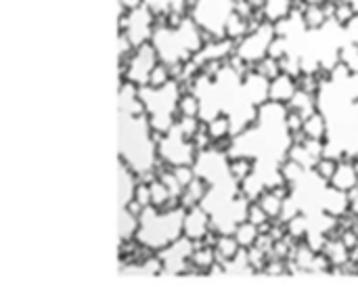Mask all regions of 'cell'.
I'll return each instance as SVG.
<instances>
[{
  "label": "cell",
  "mask_w": 358,
  "mask_h": 287,
  "mask_svg": "<svg viewBox=\"0 0 358 287\" xmlns=\"http://www.w3.org/2000/svg\"><path fill=\"white\" fill-rule=\"evenodd\" d=\"M206 42V31L197 25V21L191 15H187L176 27L168 25L166 21H157L151 36V44L155 46L159 61L166 65L191 61L203 48Z\"/></svg>",
  "instance_id": "obj_1"
},
{
  "label": "cell",
  "mask_w": 358,
  "mask_h": 287,
  "mask_svg": "<svg viewBox=\"0 0 358 287\" xmlns=\"http://www.w3.org/2000/svg\"><path fill=\"white\" fill-rule=\"evenodd\" d=\"M185 208L159 210L155 206H147L141 214V229L136 233V241L153 252H159L182 237Z\"/></svg>",
  "instance_id": "obj_2"
},
{
  "label": "cell",
  "mask_w": 358,
  "mask_h": 287,
  "mask_svg": "<svg viewBox=\"0 0 358 287\" xmlns=\"http://www.w3.org/2000/svg\"><path fill=\"white\" fill-rule=\"evenodd\" d=\"M138 94L147 107L149 124L155 132L166 134L178 122V101L182 97V86L178 80H170L166 86H138Z\"/></svg>",
  "instance_id": "obj_3"
},
{
  "label": "cell",
  "mask_w": 358,
  "mask_h": 287,
  "mask_svg": "<svg viewBox=\"0 0 358 287\" xmlns=\"http://www.w3.org/2000/svg\"><path fill=\"white\" fill-rule=\"evenodd\" d=\"M157 153L159 160L168 166H195V160L199 155V151L195 149L193 141L187 139L182 134V130L178 128V124H174L157 143Z\"/></svg>",
  "instance_id": "obj_4"
},
{
  "label": "cell",
  "mask_w": 358,
  "mask_h": 287,
  "mask_svg": "<svg viewBox=\"0 0 358 287\" xmlns=\"http://www.w3.org/2000/svg\"><path fill=\"white\" fill-rule=\"evenodd\" d=\"M117 27L120 31H124L128 36V40L132 42L134 48L151 42V36H153V29L157 25V17L143 4L134 10H128L124 17H117Z\"/></svg>",
  "instance_id": "obj_5"
},
{
  "label": "cell",
  "mask_w": 358,
  "mask_h": 287,
  "mask_svg": "<svg viewBox=\"0 0 358 287\" xmlns=\"http://www.w3.org/2000/svg\"><path fill=\"white\" fill-rule=\"evenodd\" d=\"M277 36L275 23L264 21L260 27H256L254 31H250L245 38H241L235 46V55L241 57L245 63H250L252 67L256 63H260L264 57H268V46L273 42V38Z\"/></svg>",
  "instance_id": "obj_6"
},
{
  "label": "cell",
  "mask_w": 358,
  "mask_h": 287,
  "mask_svg": "<svg viewBox=\"0 0 358 287\" xmlns=\"http://www.w3.org/2000/svg\"><path fill=\"white\" fill-rule=\"evenodd\" d=\"M159 63V55L155 50V46L151 42L134 48L128 65H126V76L124 80L126 82H132L136 86H147L149 84V76L153 71V67Z\"/></svg>",
  "instance_id": "obj_7"
},
{
  "label": "cell",
  "mask_w": 358,
  "mask_h": 287,
  "mask_svg": "<svg viewBox=\"0 0 358 287\" xmlns=\"http://www.w3.org/2000/svg\"><path fill=\"white\" fill-rule=\"evenodd\" d=\"M210 229H212V216L201 204L185 212V223H182L185 237H189L193 241H203V237Z\"/></svg>",
  "instance_id": "obj_8"
},
{
  "label": "cell",
  "mask_w": 358,
  "mask_h": 287,
  "mask_svg": "<svg viewBox=\"0 0 358 287\" xmlns=\"http://www.w3.org/2000/svg\"><path fill=\"white\" fill-rule=\"evenodd\" d=\"M243 86H245L248 99H250L256 107H260V105H264L266 101H271V97H268L271 80L264 78L262 74H258L256 69H252L248 76H243Z\"/></svg>",
  "instance_id": "obj_9"
},
{
  "label": "cell",
  "mask_w": 358,
  "mask_h": 287,
  "mask_svg": "<svg viewBox=\"0 0 358 287\" xmlns=\"http://www.w3.org/2000/svg\"><path fill=\"white\" fill-rule=\"evenodd\" d=\"M323 212H327L336 218L348 214L350 212V195L346 191H340L329 185L323 195Z\"/></svg>",
  "instance_id": "obj_10"
},
{
  "label": "cell",
  "mask_w": 358,
  "mask_h": 287,
  "mask_svg": "<svg viewBox=\"0 0 358 287\" xmlns=\"http://www.w3.org/2000/svg\"><path fill=\"white\" fill-rule=\"evenodd\" d=\"M296 92H298V80L296 78H292L287 74H281L275 80H271V90H268L271 101L287 105L294 99Z\"/></svg>",
  "instance_id": "obj_11"
},
{
  "label": "cell",
  "mask_w": 358,
  "mask_h": 287,
  "mask_svg": "<svg viewBox=\"0 0 358 287\" xmlns=\"http://www.w3.org/2000/svg\"><path fill=\"white\" fill-rule=\"evenodd\" d=\"M329 185L336 187V189H340V191H346V193L357 187L358 172L357 168H355V164H352V160H342L338 164V170H336L334 178L329 181Z\"/></svg>",
  "instance_id": "obj_12"
},
{
  "label": "cell",
  "mask_w": 358,
  "mask_h": 287,
  "mask_svg": "<svg viewBox=\"0 0 358 287\" xmlns=\"http://www.w3.org/2000/svg\"><path fill=\"white\" fill-rule=\"evenodd\" d=\"M296 10V0H266L262 6V15L271 23H279L287 19Z\"/></svg>",
  "instance_id": "obj_13"
},
{
  "label": "cell",
  "mask_w": 358,
  "mask_h": 287,
  "mask_svg": "<svg viewBox=\"0 0 358 287\" xmlns=\"http://www.w3.org/2000/svg\"><path fill=\"white\" fill-rule=\"evenodd\" d=\"M138 183H141V176L130 166L120 162V200H122V206H126L134 197Z\"/></svg>",
  "instance_id": "obj_14"
},
{
  "label": "cell",
  "mask_w": 358,
  "mask_h": 287,
  "mask_svg": "<svg viewBox=\"0 0 358 287\" xmlns=\"http://www.w3.org/2000/svg\"><path fill=\"white\" fill-rule=\"evenodd\" d=\"M214 248H216V260L222 262V265L233 260L239 254V250H241V246H239V241L235 239L233 233H220V237H218Z\"/></svg>",
  "instance_id": "obj_15"
},
{
  "label": "cell",
  "mask_w": 358,
  "mask_h": 287,
  "mask_svg": "<svg viewBox=\"0 0 358 287\" xmlns=\"http://www.w3.org/2000/svg\"><path fill=\"white\" fill-rule=\"evenodd\" d=\"M304 132H306L308 139H321V141H325V139H327V132H329L327 118L317 109L315 113H310V115L304 120Z\"/></svg>",
  "instance_id": "obj_16"
},
{
  "label": "cell",
  "mask_w": 358,
  "mask_h": 287,
  "mask_svg": "<svg viewBox=\"0 0 358 287\" xmlns=\"http://www.w3.org/2000/svg\"><path fill=\"white\" fill-rule=\"evenodd\" d=\"M250 34V19L239 15V13H231V17L227 19V25H224V36L239 42L241 38H245Z\"/></svg>",
  "instance_id": "obj_17"
},
{
  "label": "cell",
  "mask_w": 358,
  "mask_h": 287,
  "mask_svg": "<svg viewBox=\"0 0 358 287\" xmlns=\"http://www.w3.org/2000/svg\"><path fill=\"white\" fill-rule=\"evenodd\" d=\"M206 130L208 134L214 139V143L218 141H227V139H233V126H231V118L220 113L218 118L206 122Z\"/></svg>",
  "instance_id": "obj_18"
},
{
  "label": "cell",
  "mask_w": 358,
  "mask_h": 287,
  "mask_svg": "<svg viewBox=\"0 0 358 287\" xmlns=\"http://www.w3.org/2000/svg\"><path fill=\"white\" fill-rule=\"evenodd\" d=\"M138 229H141V218L134 216L128 208H122V214H120V241L136 239Z\"/></svg>",
  "instance_id": "obj_19"
},
{
  "label": "cell",
  "mask_w": 358,
  "mask_h": 287,
  "mask_svg": "<svg viewBox=\"0 0 358 287\" xmlns=\"http://www.w3.org/2000/svg\"><path fill=\"white\" fill-rule=\"evenodd\" d=\"M287 107H289V109H296V111H300L304 118H308L310 113H315V111L319 109V107H317V94H310V92L298 88V92H296L294 99L287 103Z\"/></svg>",
  "instance_id": "obj_20"
},
{
  "label": "cell",
  "mask_w": 358,
  "mask_h": 287,
  "mask_svg": "<svg viewBox=\"0 0 358 287\" xmlns=\"http://www.w3.org/2000/svg\"><path fill=\"white\" fill-rule=\"evenodd\" d=\"M254 170H256V162L252 160V158H233L231 162H229V172H231V176L241 185L248 176H252L254 174Z\"/></svg>",
  "instance_id": "obj_21"
},
{
  "label": "cell",
  "mask_w": 358,
  "mask_h": 287,
  "mask_svg": "<svg viewBox=\"0 0 358 287\" xmlns=\"http://www.w3.org/2000/svg\"><path fill=\"white\" fill-rule=\"evenodd\" d=\"M304 23L308 29H321L327 21H331L323 8V4H306V8L302 10Z\"/></svg>",
  "instance_id": "obj_22"
},
{
  "label": "cell",
  "mask_w": 358,
  "mask_h": 287,
  "mask_svg": "<svg viewBox=\"0 0 358 287\" xmlns=\"http://www.w3.org/2000/svg\"><path fill=\"white\" fill-rule=\"evenodd\" d=\"M323 252L329 256V260H331L334 267H344L350 260V250L344 246V241L340 237L338 239H329Z\"/></svg>",
  "instance_id": "obj_23"
},
{
  "label": "cell",
  "mask_w": 358,
  "mask_h": 287,
  "mask_svg": "<svg viewBox=\"0 0 358 287\" xmlns=\"http://www.w3.org/2000/svg\"><path fill=\"white\" fill-rule=\"evenodd\" d=\"M195 246H197V244H195ZM191 262H193L195 267H199V269L203 271V275H208V271L218 262V260H216V248H212V246H197L195 252H193Z\"/></svg>",
  "instance_id": "obj_24"
},
{
  "label": "cell",
  "mask_w": 358,
  "mask_h": 287,
  "mask_svg": "<svg viewBox=\"0 0 358 287\" xmlns=\"http://www.w3.org/2000/svg\"><path fill=\"white\" fill-rule=\"evenodd\" d=\"M233 235H235V239L239 241L241 248H252V246L258 241V237H260V229H258L254 223L243 220V223L237 225V229H235Z\"/></svg>",
  "instance_id": "obj_25"
},
{
  "label": "cell",
  "mask_w": 358,
  "mask_h": 287,
  "mask_svg": "<svg viewBox=\"0 0 358 287\" xmlns=\"http://www.w3.org/2000/svg\"><path fill=\"white\" fill-rule=\"evenodd\" d=\"M258 204L264 208V212L271 216V220H279V216H281V210H283V197L281 195H277L275 191H264L262 193V197L258 200Z\"/></svg>",
  "instance_id": "obj_26"
},
{
  "label": "cell",
  "mask_w": 358,
  "mask_h": 287,
  "mask_svg": "<svg viewBox=\"0 0 358 287\" xmlns=\"http://www.w3.org/2000/svg\"><path fill=\"white\" fill-rule=\"evenodd\" d=\"M287 158L289 160H294V162H298L300 166H304L306 170H313L315 168V164L319 162L308 149H306V145L304 143H292V147H289V151H287Z\"/></svg>",
  "instance_id": "obj_27"
},
{
  "label": "cell",
  "mask_w": 358,
  "mask_h": 287,
  "mask_svg": "<svg viewBox=\"0 0 358 287\" xmlns=\"http://www.w3.org/2000/svg\"><path fill=\"white\" fill-rule=\"evenodd\" d=\"M285 227H287V235H292L296 241H302L308 235V231H310V216L300 212L289 223H285Z\"/></svg>",
  "instance_id": "obj_28"
},
{
  "label": "cell",
  "mask_w": 358,
  "mask_h": 287,
  "mask_svg": "<svg viewBox=\"0 0 358 287\" xmlns=\"http://www.w3.org/2000/svg\"><path fill=\"white\" fill-rule=\"evenodd\" d=\"M201 111V101L195 92H182L180 101H178V113L180 115H189V118H199Z\"/></svg>",
  "instance_id": "obj_29"
},
{
  "label": "cell",
  "mask_w": 358,
  "mask_h": 287,
  "mask_svg": "<svg viewBox=\"0 0 358 287\" xmlns=\"http://www.w3.org/2000/svg\"><path fill=\"white\" fill-rule=\"evenodd\" d=\"M151 185V206H155V208H159V210H164L166 206H168V202L172 200V193H170V189L159 181V178H155V181H151L149 183Z\"/></svg>",
  "instance_id": "obj_30"
},
{
  "label": "cell",
  "mask_w": 358,
  "mask_h": 287,
  "mask_svg": "<svg viewBox=\"0 0 358 287\" xmlns=\"http://www.w3.org/2000/svg\"><path fill=\"white\" fill-rule=\"evenodd\" d=\"M281 174H283L285 183L296 185V183L306 174V168H304V166H300L298 162H294V160H289V158H287V160L281 164Z\"/></svg>",
  "instance_id": "obj_31"
},
{
  "label": "cell",
  "mask_w": 358,
  "mask_h": 287,
  "mask_svg": "<svg viewBox=\"0 0 358 287\" xmlns=\"http://www.w3.org/2000/svg\"><path fill=\"white\" fill-rule=\"evenodd\" d=\"M340 63L344 67H348L352 74H358V44H344L342 50H340Z\"/></svg>",
  "instance_id": "obj_32"
},
{
  "label": "cell",
  "mask_w": 358,
  "mask_h": 287,
  "mask_svg": "<svg viewBox=\"0 0 358 287\" xmlns=\"http://www.w3.org/2000/svg\"><path fill=\"white\" fill-rule=\"evenodd\" d=\"M254 69L258 71V74H262L264 78H268V80H275L277 76H281L283 71H281V63H279V59H273V57H264L260 63H256L254 65Z\"/></svg>",
  "instance_id": "obj_33"
},
{
  "label": "cell",
  "mask_w": 358,
  "mask_h": 287,
  "mask_svg": "<svg viewBox=\"0 0 358 287\" xmlns=\"http://www.w3.org/2000/svg\"><path fill=\"white\" fill-rule=\"evenodd\" d=\"M170 80H174V78H172V71H170V65H166V63L159 61V63L153 67L151 76H149V86L159 88V86H166Z\"/></svg>",
  "instance_id": "obj_34"
},
{
  "label": "cell",
  "mask_w": 358,
  "mask_h": 287,
  "mask_svg": "<svg viewBox=\"0 0 358 287\" xmlns=\"http://www.w3.org/2000/svg\"><path fill=\"white\" fill-rule=\"evenodd\" d=\"M338 164H340V162H338V160H334V158H321V160L315 164V168H313V170H315L323 181H327V183H329V181L334 178L336 170H338Z\"/></svg>",
  "instance_id": "obj_35"
},
{
  "label": "cell",
  "mask_w": 358,
  "mask_h": 287,
  "mask_svg": "<svg viewBox=\"0 0 358 287\" xmlns=\"http://www.w3.org/2000/svg\"><path fill=\"white\" fill-rule=\"evenodd\" d=\"M245 250H248V260L256 269V273H264V267L268 262V254L264 250H260L258 246H252V248H245Z\"/></svg>",
  "instance_id": "obj_36"
},
{
  "label": "cell",
  "mask_w": 358,
  "mask_h": 287,
  "mask_svg": "<svg viewBox=\"0 0 358 287\" xmlns=\"http://www.w3.org/2000/svg\"><path fill=\"white\" fill-rule=\"evenodd\" d=\"M355 15H357V8L348 0H336V15H334V19L340 25H346Z\"/></svg>",
  "instance_id": "obj_37"
},
{
  "label": "cell",
  "mask_w": 358,
  "mask_h": 287,
  "mask_svg": "<svg viewBox=\"0 0 358 287\" xmlns=\"http://www.w3.org/2000/svg\"><path fill=\"white\" fill-rule=\"evenodd\" d=\"M287 52H289V42H287V38H285V36H275L273 42H271V46H268V57L281 61Z\"/></svg>",
  "instance_id": "obj_38"
},
{
  "label": "cell",
  "mask_w": 358,
  "mask_h": 287,
  "mask_svg": "<svg viewBox=\"0 0 358 287\" xmlns=\"http://www.w3.org/2000/svg\"><path fill=\"white\" fill-rule=\"evenodd\" d=\"M304 241H306L315 252H323V250H325V246H327V241H329V237H327V233H323V231L310 229V231H308V235L304 237Z\"/></svg>",
  "instance_id": "obj_39"
},
{
  "label": "cell",
  "mask_w": 358,
  "mask_h": 287,
  "mask_svg": "<svg viewBox=\"0 0 358 287\" xmlns=\"http://www.w3.org/2000/svg\"><path fill=\"white\" fill-rule=\"evenodd\" d=\"M172 170H174L176 178L180 181V185H182L185 189H187V187L197 178V170H195V166H189V164H187V166H174Z\"/></svg>",
  "instance_id": "obj_40"
},
{
  "label": "cell",
  "mask_w": 358,
  "mask_h": 287,
  "mask_svg": "<svg viewBox=\"0 0 358 287\" xmlns=\"http://www.w3.org/2000/svg\"><path fill=\"white\" fill-rule=\"evenodd\" d=\"M248 220H250V223H254L256 227H262L264 223H268V220H271V216L264 212V208H262L258 202H256V204L252 202V204H250V210H248Z\"/></svg>",
  "instance_id": "obj_41"
},
{
  "label": "cell",
  "mask_w": 358,
  "mask_h": 287,
  "mask_svg": "<svg viewBox=\"0 0 358 287\" xmlns=\"http://www.w3.org/2000/svg\"><path fill=\"white\" fill-rule=\"evenodd\" d=\"M262 275H268V277H281V275H287V262L281 260V258H268L266 267H264V273Z\"/></svg>",
  "instance_id": "obj_42"
},
{
  "label": "cell",
  "mask_w": 358,
  "mask_h": 287,
  "mask_svg": "<svg viewBox=\"0 0 358 287\" xmlns=\"http://www.w3.org/2000/svg\"><path fill=\"white\" fill-rule=\"evenodd\" d=\"M304 120H306V118H304L300 111H296V109H287L285 124H287L289 132H300V130H304Z\"/></svg>",
  "instance_id": "obj_43"
},
{
  "label": "cell",
  "mask_w": 358,
  "mask_h": 287,
  "mask_svg": "<svg viewBox=\"0 0 358 287\" xmlns=\"http://www.w3.org/2000/svg\"><path fill=\"white\" fill-rule=\"evenodd\" d=\"M132 200L141 202L145 208L151 206V185H149L147 181H141V183L136 185V191H134V197H132Z\"/></svg>",
  "instance_id": "obj_44"
},
{
  "label": "cell",
  "mask_w": 358,
  "mask_h": 287,
  "mask_svg": "<svg viewBox=\"0 0 358 287\" xmlns=\"http://www.w3.org/2000/svg\"><path fill=\"white\" fill-rule=\"evenodd\" d=\"M344 31H346V38H348V42H352V44H358V13L344 25Z\"/></svg>",
  "instance_id": "obj_45"
},
{
  "label": "cell",
  "mask_w": 358,
  "mask_h": 287,
  "mask_svg": "<svg viewBox=\"0 0 358 287\" xmlns=\"http://www.w3.org/2000/svg\"><path fill=\"white\" fill-rule=\"evenodd\" d=\"M117 4H120V8H124V10H134V8L143 6L145 0H117Z\"/></svg>",
  "instance_id": "obj_46"
},
{
  "label": "cell",
  "mask_w": 358,
  "mask_h": 287,
  "mask_svg": "<svg viewBox=\"0 0 358 287\" xmlns=\"http://www.w3.org/2000/svg\"><path fill=\"white\" fill-rule=\"evenodd\" d=\"M348 195H350V212L358 216V185L352 191H348Z\"/></svg>",
  "instance_id": "obj_47"
},
{
  "label": "cell",
  "mask_w": 358,
  "mask_h": 287,
  "mask_svg": "<svg viewBox=\"0 0 358 287\" xmlns=\"http://www.w3.org/2000/svg\"><path fill=\"white\" fill-rule=\"evenodd\" d=\"M298 2H306V4H325V2H331V0H298Z\"/></svg>",
  "instance_id": "obj_48"
}]
</instances>
